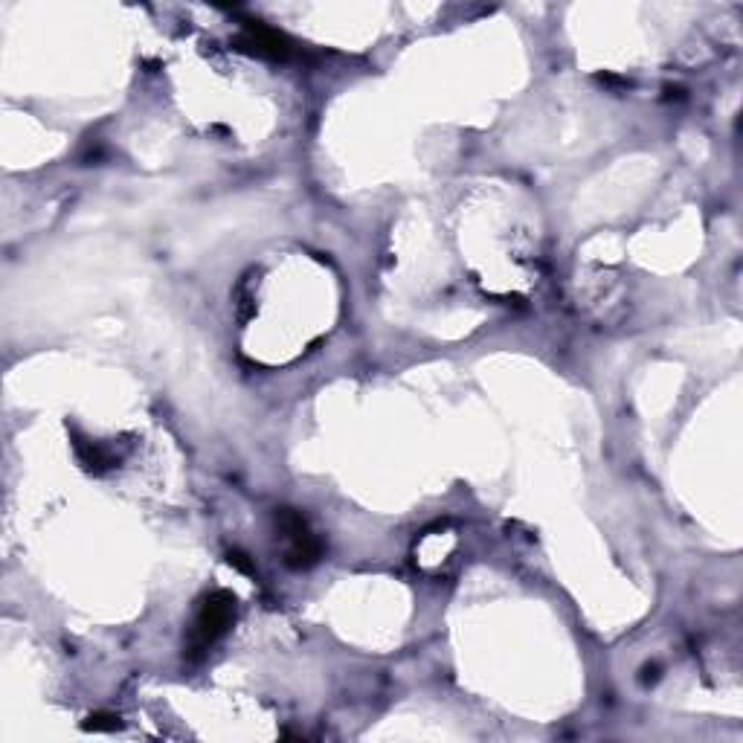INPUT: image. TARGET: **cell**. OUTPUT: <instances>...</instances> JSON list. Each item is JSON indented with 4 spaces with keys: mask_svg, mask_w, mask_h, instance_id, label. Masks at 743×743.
Listing matches in <instances>:
<instances>
[{
    "mask_svg": "<svg viewBox=\"0 0 743 743\" xmlns=\"http://www.w3.org/2000/svg\"><path fill=\"white\" fill-rule=\"evenodd\" d=\"M119 720L114 714H90L88 723H85V729H93V732H111V729H117Z\"/></svg>",
    "mask_w": 743,
    "mask_h": 743,
    "instance_id": "4",
    "label": "cell"
},
{
    "mask_svg": "<svg viewBox=\"0 0 743 743\" xmlns=\"http://www.w3.org/2000/svg\"><path fill=\"white\" fill-rule=\"evenodd\" d=\"M238 44L256 56H268V59H288L291 56V44L279 35V32L268 30L262 24H247Z\"/></svg>",
    "mask_w": 743,
    "mask_h": 743,
    "instance_id": "3",
    "label": "cell"
},
{
    "mask_svg": "<svg viewBox=\"0 0 743 743\" xmlns=\"http://www.w3.org/2000/svg\"><path fill=\"white\" fill-rule=\"evenodd\" d=\"M236 619V598L224 590L212 593L201 604L198 616H195V625H192V633L186 639V648H189V656H201L204 651H209V645H215L230 625Z\"/></svg>",
    "mask_w": 743,
    "mask_h": 743,
    "instance_id": "1",
    "label": "cell"
},
{
    "mask_svg": "<svg viewBox=\"0 0 743 743\" xmlns=\"http://www.w3.org/2000/svg\"><path fill=\"white\" fill-rule=\"evenodd\" d=\"M276 526L279 532L288 540V564L297 566V569H305V566L317 564L320 555H323V546L320 540L311 535L308 523L299 517L294 508H279L276 514Z\"/></svg>",
    "mask_w": 743,
    "mask_h": 743,
    "instance_id": "2",
    "label": "cell"
},
{
    "mask_svg": "<svg viewBox=\"0 0 743 743\" xmlns=\"http://www.w3.org/2000/svg\"><path fill=\"white\" fill-rule=\"evenodd\" d=\"M230 564H236L244 575H253V564H250L247 555H241V552H230Z\"/></svg>",
    "mask_w": 743,
    "mask_h": 743,
    "instance_id": "5",
    "label": "cell"
}]
</instances>
